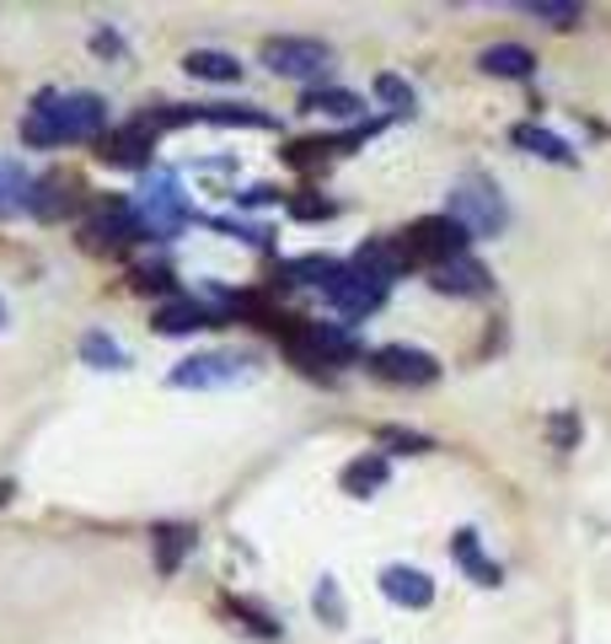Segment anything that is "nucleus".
<instances>
[{"mask_svg": "<svg viewBox=\"0 0 611 644\" xmlns=\"http://www.w3.org/2000/svg\"><path fill=\"white\" fill-rule=\"evenodd\" d=\"M188 548H193V526H183V521H161V526L151 532V553H156V570H161L167 580L183 570Z\"/></svg>", "mask_w": 611, "mask_h": 644, "instance_id": "13", "label": "nucleus"}, {"mask_svg": "<svg viewBox=\"0 0 611 644\" xmlns=\"http://www.w3.org/2000/svg\"><path fill=\"white\" fill-rule=\"evenodd\" d=\"M370 371L392 386H429L440 377V360L429 349H414V344H381L370 355Z\"/></svg>", "mask_w": 611, "mask_h": 644, "instance_id": "6", "label": "nucleus"}, {"mask_svg": "<svg viewBox=\"0 0 611 644\" xmlns=\"http://www.w3.org/2000/svg\"><path fill=\"white\" fill-rule=\"evenodd\" d=\"M375 97H381L386 108H397V114H414V103H419L403 75H375Z\"/></svg>", "mask_w": 611, "mask_h": 644, "instance_id": "27", "label": "nucleus"}, {"mask_svg": "<svg viewBox=\"0 0 611 644\" xmlns=\"http://www.w3.org/2000/svg\"><path fill=\"white\" fill-rule=\"evenodd\" d=\"M279 199V189H247V193H237V204H274Z\"/></svg>", "mask_w": 611, "mask_h": 644, "instance_id": "35", "label": "nucleus"}, {"mask_svg": "<svg viewBox=\"0 0 611 644\" xmlns=\"http://www.w3.org/2000/svg\"><path fill=\"white\" fill-rule=\"evenodd\" d=\"M526 11H531V16H542V22H552V27H574V22L585 16L574 0H526Z\"/></svg>", "mask_w": 611, "mask_h": 644, "instance_id": "29", "label": "nucleus"}, {"mask_svg": "<svg viewBox=\"0 0 611 644\" xmlns=\"http://www.w3.org/2000/svg\"><path fill=\"white\" fill-rule=\"evenodd\" d=\"M408 263H414V258L403 248V237H397V242H366V248L355 253V269H360V274H375L381 285H392Z\"/></svg>", "mask_w": 611, "mask_h": 644, "instance_id": "17", "label": "nucleus"}, {"mask_svg": "<svg viewBox=\"0 0 611 644\" xmlns=\"http://www.w3.org/2000/svg\"><path fill=\"white\" fill-rule=\"evenodd\" d=\"M49 114L60 129V145L64 140H103V124H108V103L97 92H64V97L49 92Z\"/></svg>", "mask_w": 611, "mask_h": 644, "instance_id": "4", "label": "nucleus"}, {"mask_svg": "<svg viewBox=\"0 0 611 644\" xmlns=\"http://www.w3.org/2000/svg\"><path fill=\"white\" fill-rule=\"evenodd\" d=\"M392 478V462L381 456V451H366V456H355L344 473H338V484H344V494H355V500H370L381 484Z\"/></svg>", "mask_w": 611, "mask_h": 644, "instance_id": "16", "label": "nucleus"}, {"mask_svg": "<svg viewBox=\"0 0 611 644\" xmlns=\"http://www.w3.org/2000/svg\"><path fill=\"white\" fill-rule=\"evenodd\" d=\"M445 215L467 237H499L510 226V210H504V199H499V189H493L489 178H462L451 189V199H445Z\"/></svg>", "mask_w": 611, "mask_h": 644, "instance_id": "1", "label": "nucleus"}, {"mask_svg": "<svg viewBox=\"0 0 611 644\" xmlns=\"http://www.w3.org/2000/svg\"><path fill=\"white\" fill-rule=\"evenodd\" d=\"M22 140H27V145H38V151L60 145V129H55V114H49V92L27 108V119H22Z\"/></svg>", "mask_w": 611, "mask_h": 644, "instance_id": "24", "label": "nucleus"}, {"mask_svg": "<svg viewBox=\"0 0 611 644\" xmlns=\"http://www.w3.org/2000/svg\"><path fill=\"white\" fill-rule=\"evenodd\" d=\"M81 242H86V253H123L129 242H140V226H134V210L129 204H108L97 220H86V231H81Z\"/></svg>", "mask_w": 611, "mask_h": 644, "instance_id": "10", "label": "nucleus"}, {"mask_svg": "<svg viewBox=\"0 0 611 644\" xmlns=\"http://www.w3.org/2000/svg\"><path fill=\"white\" fill-rule=\"evenodd\" d=\"M381 591H386L397 607H414V612L434 601V580H429L424 570H408V564H392V570L381 575Z\"/></svg>", "mask_w": 611, "mask_h": 644, "instance_id": "15", "label": "nucleus"}, {"mask_svg": "<svg viewBox=\"0 0 611 644\" xmlns=\"http://www.w3.org/2000/svg\"><path fill=\"white\" fill-rule=\"evenodd\" d=\"M75 199H81V183L75 178H64V172H49V178H33V193H27V210L38 215V220H60L75 210Z\"/></svg>", "mask_w": 611, "mask_h": 644, "instance_id": "11", "label": "nucleus"}, {"mask_svg": "<svg viewBox=\"0 0 611 644\" xmlns=\"http://www.w3.org/2000/svg\"><path fill=\"white\" fill-rule=\"evenodd\" d=\"M338 274H344V263L327 253H306V258L279 263V285H306V290H327Z\"/></svg>", "mask_w": 611, "mask_h": 644, "instance_id": "14", "label": "nucleus"}, {"mask_svg": "<svg viewBox=\"0 0 611 644\" xmlns=\"http://www.w3.org/2000/svg\"><path fill=\"white\" fill-rule=\"evenodd\" d=\"M429 285L440 296H483L489 290V269L472 263V258H451V263H434L429 269Z\"/></svg>", "mask_w": 611, "mask_h": 644, "instance_id": "12", "label": "nucleus"}, {"mask_svg": "<svg viewBox=\"0 0 611 644\" xmlns=\"http://www.w3.org/2000/svg\"><path fill=\"white\" fill-rule=\"evenodd\" d=\"M231 612H237V618H247V629H252V634H263V640H279V623H274L268 612H257L252 601H231Z\"/></svg>", "mask_w": 611, "mask_h": 644, "instance_id": "31", "label": "nucleus"}, {"mask_svg": "<svg viewBox=\"0 0 611 644\" xmlns=\"http://www.w3.org/2000/svg\"><path fill=\"white\" fill-rule=\"evenodd\" d=\"M257 377L252 355H193L172 371V386H237Z\"/></svg>", "mask_w": 611, "mask_h": 644, "instance_id": "7", "label": "nucleus"}, {"mask_svg": "<svg viewBox=\"0 0 611 644\" xmlns=\"http://www.w3.org/2000/svg\"><path fill=\"white\" fill-rule=\"evenodd\" d=\"M306 114H333V119H355V114H366V103L355 97V92H344V86H311L301 97Z\"/></svg>", "mask_w": 611, "mask_h": 644, "instance_id": "20", "label": "nucleus"}, {"mask_svg": "<svg viewBox=\"0 0 611 644\" xmlns=\"http://www.w3.org/2000/svg\"><path fill=\"white\" fill-rule=\"evenodd\" d=\"M510 140L520 145V151H531V156H542V162H558V167H574L579 156L568 151V140H558L552 129H542V124H515L510 129Z\"/></svg>", "mask_w": 611, "mask_h": 644, "instance_id": "18", "label": "nucleus"}, {"mask_svg": "<svg viewBox=\"0 0 611 644\" xmlns=\"http://www.w3.org/2000/svg\"><path fill=\"white\" fill-rule=\"evenodd\" d=\"M81 360L97 366V371H123V366H129V355H123L108 333H86V338H81Z\"/></svg>", "mask_w": 611, "mask_h": 644, "instance_id": "25", "label": "nucleus"}, {"mask_svg": "<svg viewBox=\"0 0 611 644\" xmlns=\"http://www.w3.org/2000/svg\"><path fill=\"white\" fill-rule=\"evenodd\" d=\"M134 285H140V290H172V274H167V269H140Z\"/></svg>", "mask_w": 611, "mask_h": 644, "instance_id": "34", "label": "nucleus"}, {"mask_svg": "<svg viewBox=\"0 0 611 644\" xmlns=\"http://www.w3.org/2000/svg\"><path fill=\"white\" fill-rule=\"evenodd\" d=\"M263 64H268L274 75L316 81V75H327L333 49H327V44H316V38H268V44H263Z\"/></svg>", "mask_w": 611, "mask_h": 644, "instance_id": "5", "label": "nucleus"}, {"mask_svg": "<svg viewBox=\"0 0 611 644\" xmlns=\"http://www.w3.org/2000/svg\"><path fill=\"white\" fill-rule=\"evenodd\" d=\"M548 436H552V446H558V451H568L574 441H579V419H574V414H552Z\"/></svg>", "mask_w": 611, "mask_h": 644, "instance_id": "33", "label": "nucleus"}, {"mask_svg": "<svg viewBox=\"0 0 611 644\" xmlns=\"http://www.w3.org/2000/svg\"><path fill=\"white\" fill-rule=\"evenodd\" d=\"M478 64L489 70V75H504V81H526L531 70H537V55L526 49V44H489Z\"/></svg>", "mask_w": 611, "mask_h": 644, "instance_id": "19", "label": "nucleus"}, {"mask_svg": "<svg viewBox=\"0 0 611 644\" xmlns=\"http://www.w3.org/2000/svg\"><path fill=\"white\" fill-rule=\"evenodd\" d=\"M327 307H338L344 318H370V312H381V301H386V285L375 279V274H360V269H344L327 290Z\"/></svg>", "mask_w": 611, "mask_h": 644, "instance_id": "8", "label": "nucleus"}, {"mask_svg": "<svg viewBox=\"0 0 611 644\" xmlns=\"http://www.w3.org/2000/svg\"><path fill=\"white\" fill-rule=\"evenodd\" d=\"M0 327H5V301H0Z\"/></svg>", "mask_w": 611, "mask_h": 644, "instance_id": "37", "label": "nucleus"}, {"mask_svg": "<svg viewBox=\"0 0 611 644\" xmlns=\"http://www.w3.org/2000/svg\"><path fill=\"white\" fill-rule=\"evenodd\" d=\"M5 494H11V484H0V500H5Z\"/></svg>", "mask_w": 611, "mask_h": 644, "instance_id": "36", "label": "nucleus"}, {"mask_svg": "<svg viewBox=\"0 0 611 644\" xmlns=\"http://www.w3.org/2000/svg\"><path fill=\"white\" fill-rule=\"evenodd\" d=\"M188 220H193V210H188L178 178H172V172H156V178L145 183V193H140V204H134L140 242H145V237H172V231H183Z\"/></svg>", "mask_w": 611, "mask_h": 644, "instance_id": "2", "label": "nucleus"}, {"mask_svg": "<svg viewBox=\"0 0 611 644\" xmlns=\"http://www.w3.org/2000/svg\"><path fill=\"white\" fill-rule=\"evenodd\" d=\"M27 193H33V178L11 162H0V215H16L27 210Z\"/></svg>", "mask_w": 611, "mask_h": 644, "instance_id": "26", "label": "nucleus"}, {"mask_svg": "<svg viewBox=\"0 0 611 644\" xmlns=\"http://www.w3.org/2000/svg\"><path fill=\"white\" fill-rule=\"evenodd\" d=\"M467 231L451 220V215H424V220H414L408 231H403V248L408 258H424L429 269L434 263H451V258H467Z\"/></svg>", "mask_w": 611, "mask_h": 644, "instance_id": "3", "label": "nucleus"}, {"mask_svg": "<svg viewBox=\"0 0 611 644\" xmlns=\"http://www.w3.org/2000/svg\"><path fill=\"white\" fill-rule=\"evenodd\" d=\"M290 215H296V220H333L338 204H333V199H290Z\"/></svg>", "mask_w": 611, "mask_h": 644, "instance_id": "32", "label": "nucleus"}, {"mask_svg": "<svg viewBox=\"0 0 611 644\" xmlns=\"http://www.w3.org/2000/svg\"><path fill=\"white\" fill-rule=\"evenodd\" d=\"M311 607H316V618L322 623H344V591H338V580H327L322 575V585H316V596H311Z\"/></svg>", "mask_w": 611, "mask_h": 644, "instance_id": "28", "label": "nucleus"}, {"mask_svg": "<svg viewBox=\"0 0 611 644\" xmlns=\"http://www.w3.org/2000/svg\"><path fill=\"white\" fill-rule=\"evenodd\" d=\"M451 559H456L467 575L478 580V585H499V564H489V559H483L478 532H456V537H451Z\"/></svg>", "mask_w": 611, "mask_h": 644, "instance_id": "21", "label": "nucleus"}, {"mask_svg": "<svg viewBox=\"0 0 611 644\" xmlns=\"http://www.w3.org/2000/svg\"><path fill=\"white\" fill-rule=\"evenodd\" d=\"M375 441L392 451H408V456H419V451H434V441L429 436H419V430H397V425H386V430H375Z\"/></svg>", "mask_w": 611, "mask_h": 644, "instance_id": "30", "label": "nucleus"}, {"mask_svg": "<svg viewBox=\"0 0 611 644\" xmlns=\"http://www.w3.org/2000/svg\"><path fill=\"white\" fill-rule=\"evenodd\" d=\"M209 307H199V301H167L161 312H156V327L161 333H193V327H209Z\"/></svg>", "mask_w": 611, "mask_h": 644, "instance_id": "23", "label": "nucleus"}, {"mask_svg": "<svg viewBox=\"0 0 611 644\" xmlns=\"http://www.w3.org/2000/svg\"><path fill=\"white\" fill-rule=\"evenodd\" d=\"M188 75H199V81H237L242 75V64H237V55H220V49H193L183 60Z\"/></svg>", "mask_w": 611, "mask_h": 644, "instance_id": "22", "label": "nucleus"}, {"mask_svg": "<svg viewBox=\"0 0 611 644\" xmlns=\"http://www.w3.org/2000/svg\"><path fill=\"white\" fill-rule=\"evenodd\" d=\"M151 151H156V129L145 124V119H129V124L108 129L97 140V156L108 167H151Z\"/></svg>", "mask_w": 611, "mask_h": 644, "instance_id": "9", "label": "nucleus"}]
</instances>
